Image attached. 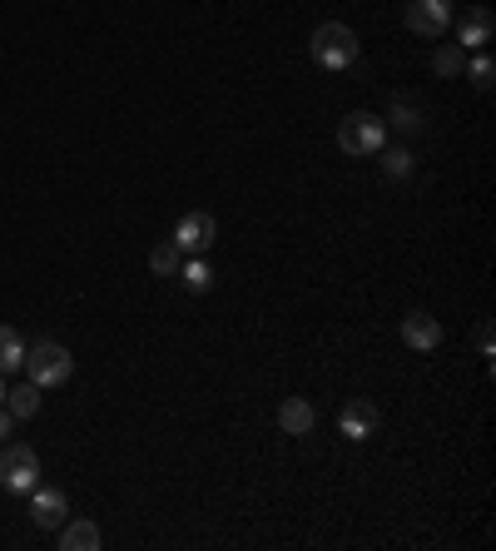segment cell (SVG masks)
Here are the masks:
<instances>
[{"instance_id": "cell-1", "label": "cell", "mask_w": 496, "mask_h": 551, "mask_svg": "<svg viewBox=\"0 0 496 551\" xmlns=\"http://www.w3.org/2000/svg\"><path fill=\"white\" fill-rule=\"evenodd\" d=\"M25 368H30V383H35V388H60V383H70L75 358H70V348H60L55 338H40V343L25 348Z\"/></svg>"}, {"instance_id": "cell-2", "label": "cell", "mask_w": 496, "mask_h": 551, "mask_svg": "<svg viewBox=\"0 0 496 551\" xmlns=\"http://www.w3.org/2000/svg\"><path fill=\"white\" fill-rule=\"evenodd\" d=\"M308 50H313V60H318L323 70H348V65L358 60V35H353L343 20H328V25L313 30Z\"/></svg>"}, {"instance_id": "cell-3", "label": "cell", "mask_w": 496, "mask_h": 551, "mask_svg": "<svg viewBox=\"0 0 496 551\" xmlns=\"http://www.w3.org/2000/svg\"><path fill=\"white\" fill-rule=\"evenodd\" d=\"M0 487L15 492V497H30L40 487V457L25 447V442H10L0 452Z\"/></svg>"}, {"instance_id": "cell-4", "label": "cell", "mask_w": 496, "mask_h": 551, "mask_svg": "<svg viewBox=\"0 0 496 551\" xmlns=\"http://www.w3.org/2000/svg\"><path fill=\"white\" fill-rule=\"evenodd\" d=\"M338 149L343 154H382L387 149V130H382V120L368 115V110H353L343 125H338Z\"/></svg>"}, {"instance_id": "cell-5", "label": "cell", "mask_w": 496, "mask_h": 551, "mask_svg": "<svg viewBox=\"0 0 496 551\" xmlns=\"http://www.w3.org/2000/svg\"><path fill=\"white\" fill-rule=\"evenodd\" d=\"M169 239L179 244V254H184V259H199V254H209V249H214L219 224H214V214H184V219L174 224V234H169Z\"/></svg>"}, {"instance_id": "cell-6", "label": "cell", "mask_w": 496, "mask_h": 551, "mask_svg": "<svg viewBox=\"0 0 496 551\" xmlns=\"http://www.w3.org/2000/svg\"><path fill=\"white\" fill-rule=\"evenodd\" d=\"M407 30L422 40H442L452 30V5L447 0H407Z\"/></svg>"}, {"instance_id": "cell-7", "label": "cell", "mask_w": 496, "mask_h": 551, "mask_svg": "<svg viewBox=\"0 0 496 551\" xmlns=\"http://www.w3.org/2000/svg\"><path fill=\"white\" fill-rule=\"evenodd\" d=\"M30 517H35L40 532H60V527L70 522L65 492H60V487H35V492H30Z\"/></svg>"}, {"instance_id": "cell-8", "label": "cell", "mask_w": 496, "mask_h": 551, "mask_svg": "<svg viewBox=\"0 0 496 551\" xmlns=\"http://www.w3.org/2000/svg\"><path fill=\"white\" fill-rule=\"evenodd\" d=\"M496 35V15L487 5H467V15L457 20V45L462 50H487Z\"/></svg>"}, {"instance_id": "cell-9", "label": "cell", "mask_w": 496, "mask_h": 551, "mask_svg": "<svg viewBox=\"0 0 496 551\" xmlns=\"http://www.w3.org/2000/svg\"><path fill=\"white\" fill-rule=\"evenodd\" d=\"M402 343H407L412 353H432V348L442 343V323H437L427 308H412V313L402 318Z\"/></svg>"}, {"instance_id": "cell-10", "label": "cell", "mask_w": 496, "mask_h": 551, "mask_svg": "<svg viewBox=\"0 0 496 551\" xmlns=\"http://www.w3.org/2000/svg\"><path fill=\"white\" fill-rule=\"evenodd\" d=\"M60 547L65 551H100L105 547V532H100L90 517H70V522L60 527Z\"/></svg>"}, {"instance_id": "cell-11", "label": "cell", "mask_w": 496, "mask_h": 551, "mask_svg": "<svg viewBox=\"0 0 496 551\" xmlns=\"http://www.w3.org/2000/svg\"><path fill=\"white\" fill-rule=\"evenodd\" d=\"M338 427H343V437H348V442H368L372 432H377V408L358 398V403H348V408H343Z\"/></svg>"}, {"instance_id": "cell-12", "label": "cell", "mask_w": 496, "mask_h": 551, "mask_svg": "<svg viewBox=\"0 0 496 551\" xmlns=\"http://www.w3.org/2000/svg\"><path fill=\"white\" fill-rule=\"evenodd\" d=\"M313 422H318V413H313V403H308V398H283V408H278V427H283L288 437H308V432H313Z\"/></svg>"}, {"instance_id": "cell-13", "label": "cell", "mask_w": 496, "mask_h": 551, "mask_svg": "<svg viewBox=\"0 0 496 551\" xmlns=\"http://www.w3.org/2000/svg\"><path fill=\"white\" fill-rule=\"evenodd\" d=\"M422 120H427V110H422L412 95H397V100H392V115H387V125H392V130L412 135V130H422Z\"/></svg>"}, {"instance_id": "cell-14", "label": "cell", "mask_w": 496, "mask_h": 551, "mask_svg": "<svg viewBox=\"0 0 496 551\" xmlns=\"http://www.w3.org/2000/svg\"><path fill=\"white\" fill-rule=\"evenodd\" d=\"M462 70H467V50H462L457 40L437 45V55H432V75H442V80H457Z\"/></svg>"}, {"instance_id": "cell-15", "label": "cell", "mask_w": 496, "mask_h": 551, "mask_svg": "<svg viewBox=\"0 0 496 551\" xmlns=\"http://www.w3.org/2000/svg\"><path fill=\"white\" fill-rule=\"evenodd\" d=\"M40 393H45V388H35V383H20L15 393H5V408H10V417H15V422H25V417L40 413V403H45Z\"/></svg>"}, {"instance_id": "cell-16", "label": "cell", "mask_w": 496, "mask_h": 551, "mask_svg": "<svg viewBox=\"0 0 496 551\" xmlns=\"http://www.w3.org/2000/svg\"><path fill=\"white\" fill-rule=\"evenodd\" d=\"M20 368H25V338L10 323H0V373H20Z\"/></svg>"}, {"instance_id": "cell-17", "label": "cell", "mask_w": 496, "mask_h": 551, "mask_svg": "<svg viewBox=\"0 0 496 551\" xmlns=\"http://www.w3.org/2000/svg\"><path fill=\"white\" fill-rule=\"evenodd\" d=\"M179 283H184L189 293H209V288H214V269L204 264V254H199V259H184V264H179Z\"/></svg>"}, {"instance_id": "cell-18", "label": "cell", "mask_w": 496, "mask_h": 551, "mask_svg": "<svg viewBox=\"0 0 496 551\" xmlns=\"http://www.w3.org/2000/svg\"><path fill=\"white\" fill-rule=\"evenodd\" d=\"M179 264H184V254H179V244H174V239L154 244V254H149V269H154L159 278H179Z\"/></svg>"}, {"instance_id": "cell-19", "label": "cell", "mask_w": 496, "mask_h": 551, "mask_svg": "<svg viewBox=\"0 0 496 551\" xmlns=\"http://www.w3.org/2000/svg\"><path fill=\"white\" fill-rule=\"evenodd\" d=\"M412 169H417L412 149H407V144H392V149H387V159H382V174H387V179H407Z\"/></svg>"}, {"instance_id": "cell-20", "label": "cell", "mask_w": 496, "mask_h": 551, "mask_svg": "<svg viewBox=\"0 0 496 551\" xmlns=\"http://www.w3.org/2000/svg\"><path fill=\"white\" fill-rule=\"evenodd\" d=\"M462 75H467V80H472L477 90H492V85H496V65H492V55H472Z\"/></svg>"}, {"instance_id": "cell-21", "label": "cell", "mask_w": 496, "mask_h": 551, "mask_svg": "<svg viewBox=\"0 0 496 551\" xmlns=\"http://www.w3.org/2000/svg\"><path fill=\"white\" fill-rule=\"evenodd\" d=\"M477 353H482V358H496V343H492V323H487V318H482V323H477Z\"/></svg>"}, {"instance_id": "cell-22", "label": "cell", "mask_w": 496, "mask_h": 551, "mask_svg": "<svg viewBox=\"0 0 496 551\" xmlns=\"http://www.w3.org/2000/svg\"><path fill=\"white\" fill-rule=\"evenodd\" d=\"M10 427H15V417H10V408L0 403V437H10Z\"/></svg>"}, {"instance_id": "cell-23", "label": "cell", "mask_w": 496, "mask_h": 551, "mask_svg": "<svg viewBox=\"0 0 496 551\" xmlns=\"http://www.w3.org/2000/svg\"><path fill=\"white\" fill-rule=\"evenodd\" d=\"M0 403H5V373H0Z\"/></svg>"}]
</instances>
